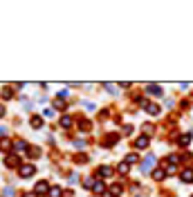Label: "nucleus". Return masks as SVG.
Instances as JSON below:
<instances>
[{"instance_id": "f257e3e1", "label": "nucleus", "mask_w": 193, "mask_h": 197, "mask_svg": "<svg viewBox=\"0 0 193 197\" xmlns=\"http://www.w3.org/2000/svg\"><path fill=\"white\" fill-rule=\"evenodd\" d=\"M18 172H20V177H32L36 172V168H34V164H22L18 168Z\"/></svg>"}, {"instance_id": "f03ea898", "label": "nucleus", "mask_w": 193, "mask_h": 197, "mask_svg": "<svg viewBox=\"0 0 193 197\" xmlns=\"http://www.w3.org/2000/svg\"><path fill=\"white\" fill-rule=\"evenodd\" d=\"M5 164H7L9 168H20V166H22L20 161H18V157H14V155H9V157L5 159Z\"/></svg>"}, {"instance_id": "7ed1b4c3", "label": "nucleus", "mask_w": 193, "mask_h": 197, "mask_svg": "<svg viewBox=\"0 0 193 197\" xmlns=\"http://www.w3.org/2000/svg\"><path fill=\"white\" fill-rule=\"evenodd\" d=\"M135 148H139V150H144V148H148V137H139L137 141H135Z\"/></svg>"}, {"instance_id": "20e7f679", "label": "nucleus", "mask_w": 193, "mask_h": 197, "mask_svg": "<svg viewBox=\"0 0 193 197\" xmlns=\"http://www.w3.org/2000/svg\"><path fill=\"white\" fill-rule=\"evenodd\" d=\"M153 164H155V157L151 155V157H146V159H144V164H141V170H151Z\"/></svg>"}, {"instance_id": "39448f33", "label": "nucleus", "mask_w": 193, "mask_h": 197, "mask_svg": "<svg viewBox=\"0 0 193 197\" xmlns=\"http://www.w3.org/2000/svg\"><path fill=\"white\" fill-rule=\"evenodd\" d=\"M146 92H148V94H155V96H162L160 85H146Z\"/></svg>"}, {"instance_id": "423d86ee", "label": "nucleus", "mask_w": 193, "mask_h": 197, "mask_svg": "<svg viewBox=\"0 0 193 197\" xmlns=\"http://www.w3.org/2000/svg\"><path fill=\"white\" fill-rule=\"evenodd\" d=\"M34 190H36V195H43V193H47V182H38Z\"/></svg>"}, {"instance_id": "0eeeda50", "label": "nucleus", "mask_w": 193, "mask_h": 197, "mask_svg": "<svg viewBox=\"0 0 193 197\" xmlns=\"http://www.w3.org/2000/svg\"><path fill=\"white\" fill-rule=\"evenodd\" d=\"M182 182H186V184H189V182H193V170H191V168L182 170Z\"/></svg>"}, {"instance_id": "6e6552de", "label": "nucleus", "mask_w": 193, "mask_h": 197, "mask_svg": "<svg viewBox=\"0 0 193 197\" xmlns=\"http://www.w3.org/2000/svg\"><path fill=\"white\" fill-rule=\"evenodd\" d=\"M164 175H166V172H164L162 168H155V170H153V179H157V182H162Z\"/></svg>"}, {"instance_id": "1a4fd4ad", "label": "nucleus", "mask_w": 193, "mask_h": 197, "mask_svg": "<svg viewBox=\"0 0 193 197\" xmlns=\"http://www.w3.org/2000/svg\"><path fill=\"white\" fill-rule=\"evenodd\" d=\"M146 112H148V114H160V105H155V103H148V105H146Z\"/></svg>"}, {"instance_id": "9d476101", "label": "nucleus", "mask_w": 193, "mask_h": 197, "mask_svg": "<svg viewBox=\"0 0 193 197\" xmlns=\"http://www.w3.org/2000/svg\"><path fill=\"white\" fill-rule=\"evenodd\" d=\"M99 175H103V177H112V168H110V166H101V168H99Z\"/></svg>"}, {"instance_id": "9b49d317", "label": "nucleus", "mask_w": 193, "mask_h": 197, "mask_svg": "<svg viewBox=\"0 0 193 197\" xmlns=\"http://www.w3.org/2000/svg\"><path fill=\"white\" fill-rule=\"evenodd\" d=\"M117 139H119V135H108V137H106V146H108V148H110V146H115V143H117Z\"/></svg>"}, {"instance_id": "f8f14e48", "label": "nucleus", "mask_w": 193, "mask_h": 197, "mask_svg": "<svg viewBox=\"0 0 193 197\" xmlns=\"http://www.w3.org/2000/svg\"><path fill=\"white\" fill-rule=\"evenodd\" d=\"M9 148H11V141L9 139H2V141H0V150H2V152H9Z\"/></svg>"}, {"instance_id": "ddd939ff", "label": "nucleus", "mask_w": 193, "mask_h": 197, "mask_svg": "<svg viewBox=\"0 0 193 197\" xmlns=\"http://www.w3.org/2000/svg\"><path fill=\"white\" fill-rule=\"evenodd\" d=\"M41 125H43V119H41V117H32V128H36V130H38Z\"/></svg>"}, {"instance_id": "4468645a", "label": "nucleus", "mask_w": 193, "mask_h": 197, "mask_svg": "<svg viewBox=\"0 0 193 197\" xmlns=\"http://www.w3.org/2000/svg\"><path fill=\"white\" fill-rule=\"evenodd\" d=\"M178 143H180V146H189V143H191V135H182Z\"/></svg>"}, {"instance_id": "2eb2a0df", "label": "nucleus", "mask_w": 193, "mask_h": 197, "mask_svg": "<svg viewBox=\"0 0 193 197\" xmlns=\"http://www.w3.org/2000/svg\"><path fill=\"white\" fill-rule=\"evenodd\" d=\"M128 168H130L128 161H121V164H119V172H121V175H126V172H128Z\"/></svg>"}, {"instance_id": "dca6fc26", "label": "nucleus", "mask_w": 193, "mask_h": 197, "mask_svg": "<svg viewBox=\"0 0 193 197\" xmlns=\"http://www.w3.org/2000/svg\"><path fill=\"white\" fill-rule=\"evenodd\" d=\"M94 193H106V186H103V182H94Z\"/></svg>"}, {"instance_id": "f3484780", "label": "nucleus", "mask_w": 193, "mask_h": 197, "mask_svg": "<svg viewBox=\"0 0 193 197\" xmlns=\"http://www.w3.org/2000/svg\"><path fill=\"white\" fill-rule=\"evenodd\" d=\"M49 197H61V188L59 186H52V188H49Z\"/></svg>"}, {"instance_id": "a211bd4d", "label": "nucleus", "mask_w": 193, "mask_h": 197, "mask_svg": "<svg viewBox=\"0 0 193 197\" xmlns=\"http://www.w3.org/2000/svg\"><path fill=\"white\" fill-rule=\"evenodd\" d=\"M27 155H32V157H38V155H41V150H38L36 146H32V148H27Z\"/></svg>"}, {"instance_id": "6ab92c4d", "label": "nucleus", "mask_w": 193, "mask_h": 197, "mask_svg": "<svg viewBox=\"0 0 193 197\" xmlns=\"http://www.w3.org/2000/svg\"><path fill=\"white\" fill-rule=\"evenodd\" d=\"M70 125H72V119H70V117H63V119H61V128H70Z\"/></svg>"}, {"instance_id": "aec40b11", "label": "nucleus", "mask_w": 193, "mask_h": 197, "mask_svg": "<svg viewBox=\"0 0 193 197\" xmlns=\"http://www.w3.org/2000/svg\"><path fill=\"white\" fill-rule=\"evenodd\" d=\"M110 193H112V195H119V193H121V184H112V186H110Z\"/></svg>"}, {"instance_id": "412c9836", "label": "nucleus", "mask_w": 193, "mask_h": 197, "mask_svg": "<svg viewBox=\"0 0 193 197\" xmlns=\"http://www.w3.org/2000/svg\"><path fill=\"white\" fill-rule=\"evenodd\" d=\"M83 186H86V188H94V179H92V177L83 179Z\"/></svg>"}, {"instance_id": "4be33fe9", "label": "nucleus", "mask_w": 193, "mask_h": 197, "mask_svg": "<svg viewBox=\"0 0 193 197\" xmlns=\"http://www.w3.org/2000/svg\"><path fill=\"white\" fill-rule=\"evenodd\" d=\"M14 148L16 150H25L27 146H25V141H14Z\"/></svg>"}, {"instance_id": "5701e85b", "label": "nucleus", "mask_w": 193, "mask_h": 197, "mask_svg": "<svg viewBox=\"0 0 193 197\" xmlns=\"http://www.w3.org/2000/svg\"><path fill=\"white\" fill-rule=\"evenodd\" d=\"M126 161H128V164H135V161H137V155H133V152H130L128 157H126Z\"/></svg>"}, {"instance_id": "b1692460", "label": "nucleus", "mask_w": 193, "mask_h": 197, "mask_svg": "<svg viewBox=\"0 0 193 197\" xmlns=\"http://www.w3.org/2000/svg\"><path fill=\"white\" fill-rule=\"evenodd\" d=\"M86 161H88L86 155H79V157H76V164H86Z\"/></svg>"}, {"instance_id": "393cba45", "label": "nucleus", "mask_w": 193, "mask_h": 197, "mask_svg": "<svg viewBox=\"0 0 193 197\" xmlns=\"http://www.w3.org/2000/svg\"><path fill=\"white\" fill-rule=\"evenodd\" d=\"M106 88H108V92H112V94H117V88L112 83H106Z\"/></svg>"}, {"instance_id": "a878e982", "label": "nucleus", "mask_w": 193, "mask_h": 197, "mask_svg": "<svg viewBox=\"0 0 193 197\" xmlns=\"http://www.w3.org/2000/svg\"><path fill=\"white\" fill-rule=\"evenodd\" d=\"M81 123V130H90V121H79Z\"/></svg>"}, {"instance_id": "bb28decb", "label": "nucleus", "mask_w": 193, "mask_h": 197, "mask_svg": "<svg viewBox=\"0 0 193 197\" xmlns=\"http://www.w3.org/2000/svg\"><path fill=\"white\" fill-rule=\"evenodd\" d=\"M11 94H14V92H11V90H9V88H5V90H2V96H5V98H9V96H11Z\"/></svg>"}, {"instance_id": "cd10ccee", "label": "nucleus", "mask_w": 193, "mask_h": 197, "mask_svg": "<svg viewBox=\"0 0 193 197\" xmlns=\"http://www.w3.org/2000/svg\"><path fill=\"white\" fill-rule=\"evenodd\" d=\"M54 108H56V110H63L65 105H63V101H61V98H59V101H56V103H54Z\"/></svg>"}, {"instance_id": "c85d7f7f", "label": "nucleus", "mask_w": 193, "mask_h": 197, "mask_svg": "<svg viewBox=\"0 0 193 197\" xmlns=\"http://www.w3.org/2000/svg\"><path fill=\"white\" fill-rule=\"evenodd\" d=\"M144 132H146V135H153V125L146 123V125H144Z\"/></svg>"}, {"instance_id": "c756f323", "label": "nucleus", "mask_w": 193, "mask_h": 197, "mask_svg": "<svg viewBox=\"0 0 193 197\" xmlns=\"http://www.w3.org/2000/svg\"><path fill=\"white\" fill-rule=\"evenodd\" d=\"M133 132V125H124V135H130Z\"/></svg>"}, {"instance_id": "7c9ffc66", "label": "nucleus", "mask_w": 193, "mask_h": 197, "mask_svg": "<svg viewBox=\"0 0 193 197\" xmlns=\"http://www.w3.org/2000/svg\"><path fill=\"white\" fill-rule=\"evenodd\" d=\"M5 132H7V128H5V125H0V135H5Z\"/></svg>"}, {"instance_id": "2f4dec72", "label": "nucleus", "mask_w": 193, "mask_h": 197, "mask_svg": "<svg viewBox=\"0 0 193 197\" xmlns=\"http://www.w3.org/2000/svg\"><path fill=\"white\" fill-rule=\"evenodd\" d=\"M103 197H115V195H112V193H103Z\"/></svg>"}, {"instance_id": "473e14b6", "label": "nucleus", "mask_w": 193, "mask_h": 197, "mask_svg": "<svg viewBox=\"0 0 193 197\" xmlns=\"http://www.w3.org/2000/svg\"><path fill=\"white\" fill-rule=\"evenodd\" d=\"M2 114H5V108H2V105H0V117H2Z\"/></svg>"}]
</instances>
